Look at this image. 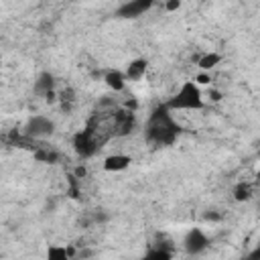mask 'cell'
<instances>
[{"instance_id": "1", "label": "cell", "mask_w": 260, "mask_h": 260, "mask_svg": "<svg viewBox=\"0 0 260 260\" xmlns=\"http://www.w3.org/2000/svg\"><path fill=\"white\" fill-rule=\"evenodd\" d=\"M179 126L177 122L173 120L171 116V110L165 106H158L150 118H148V124H146V138L152 142V144H158V146H169L175 142V138L179 136Z\"/></svg>"}, {"instance_id": "2", "label": "cell", "mask_w": 260, "mask_h": 260, "mask_svg": "<svg viewBox=\"0 0 260 260\" xmlns=\"http://www.w3.org/2000/svg\"><path fill=\"white\" fill-rule=\"evenodd\" d=\"M205 104H203V95H201V89L199 85L193 81H185L179 91L167 102V108L169 110H201Z\"/></svg>"}, {"instance_id": "3", "label": "cell", "mask_w": 260, "mask_h": 260, "mask_svg": "<svg viewBox=\"0 0 260 260\" xmlns=\"http://www.w3.org/2000/svg\"><path fill=\"white\" fill-rule=\"evenodd\" d=\"M24 136L26 138H32V140H45V138H51L55 134V122L49 118V116H30L24 124Z\"/></svg>"}, {"instance_id": "4", "label": "cell", "mask_w": 260, "mask_h": 260, "mask_svg": "<svg viewBox=\"0 0 260 260\" xmlns=\"http://www.w3.org/2000/svg\"><path fill=\"white\" fill-rule=\"evenodd\" d=\"M207 248H209V238L205 236L203 230L193 228V230H189V232L185 234V238H183V250H185L187 254L199 256V254H203Z\"/></svg>"}, {"instance_id": "5", "label": "cell", "mask_w": 260, "mask_h": 260, "mask_svg": "<svg viewBox=\"0 0 260 260\" xmlns=\"http://www.w3.org/2000/svg\"><path fill=\"white\" fill-rule=\"evenodd\" d=\"M73 146H75V152H77L81 158H87V156L95 154V150L100 148V142H98L93 130H91V128H85V130H81V132L75 134Z\"/></svg>"}, {"instance_id": "6", "label": "cell", "mask_w": 260, "mask_h": 260, "mask_svg": "<svg viewBox=\"0 0 260 260\" xmlns=\"http://www.w3.org/2000/svg\"><path fill=\"white\" fill-rule=\"evenodd\" d=\"M152 4H154V0H128V2H124V4L116 10V16H120V18H138V16L144 14Z\"/></svg>"}, {"instance_id": "7", "label": "cell", "mask_w": 260, "mask_h": 260, "mask_svg": "<svg viewBox=\"0 0 260 260\" xmlns=\"http://www.w3.org/2000/svg\"><path fill=\"white\" fill-rule=\"evenodd\" d=\"M146 67H148L146 59H142V57L132 59V61L126 65V69H124L126 79H128V81H140V79L146 75Z\"/></svg>"}, {"instance_id": "8", "label": "cell", "mask_w": 260, "mask_h": 260, "mask_svg": "<svg viewBox=\"0 0 260 260\" xmlns=\"http://www.w3.org/2000/svg\"><path fill=\"white\" fill-rule=\"evenodd\" d=\"M51 89H55V75H53V73H49V71L39 73V77L35 79L32 91H35L37 95H43V98H45Z\"/></svg>"}, {"instance_id": "9", "label": "cell", "mask_w": 260, "mask_h": 260, "mask_svg": "<svg viewBox=\"0 0 260 260\" xmlns=\"http://www.w3.org/2000/svg\"><path fill=\"white\" fill-rule=\"evenodd\" d=\"M126 73L124 71H118V69H110V71H106V75H104V83L112 89V91H124V87H126Z\"/></svg>"}, {"instance_id": "10", "label": "cell", "mask_w": 260, "mask_h": 260, "mask_svg": "<svg viewBox=\"0 0 260 260\" xmlns=\"http://www.w3.org/2000/svg\"><path fill=\"white\" fill-rule=\"evenodd\" d=\"M130 162H132V158H130L128 154H110V156H106V160H104V169L110 171V173H116V171L128 169Z\"/></svg>"}, {"instance_id": "11", "label": "cell", "mask_w": 260, "mask_h": 260, "mask_svg": "<svg viewBox=\"0 0 260 260\" xmlns=\"http://www.w3.org/2000/svg\"><path fill=\"white\" fill-rule=\"evenodd\" d=\"M195 61H197V67H199L201 71H211L213 67H217V65L221 63V55L215 53V51H209V53L199 55Z\"/></svg>"}, {"instance_id": "12", "label": "cell", "mask_w": 260, "mask_h": 260, "mask_svg": "<svg viewBox=\"0 0 260 260\" xmlns=\"http://www.w3.org/2000/svg\"><path fill=\"white\" fill-rule=\"evenodd\" d=\"M232 195H234V199H236L238 203L250 201V199H252V185H250V183H246V181H240V183H236V187H234Z\"/></svg>"}, {"instance_id": "13", "label": "cell", "mask_w": 260, "mask_h": 260, "mask_svg": "<svg viewBox=\"0 0 260 260\" xmlns=\"http://www.w3.org/2000/svg\"><path fill=\"white\" fill-rule=\"evenodd\" d=\"M32 156H35L39 162H47V165H53V162L59 160V152H55V150L49 148V146H41V148H37V150L32 152Z\"/></svg>"}, {"instance_id": "14", "label": "cell", "mask_w": 260, "mask_h": 260, "mask_svg": "<svg viewBox=\"0 0 260 260\" xmlns=\"http://www.w3.org/2000/svg\"><path fill=\"white\" fill-rule=\"evenodd\" d=\"M47 258L49 260H67L69 258V254H67V248L63 246H51L49 250H47Z\"/></svg>"}, {"instance_id": "15", "label": "cell", "mask_w": 260, "mask_h": 260, "mask_svg": "<svg viewBox=\"0 0 260 260\" xmlns=\"http://www.w3.org/2000/svg\"><path fill=\"white\" fill-rule=\"evenodd\" d=\"M146 256H148V258H171L173 252H171V250H162V248H158V250H150Z\"/></svg>"}, {"instance_id": "16", "label": "cell", "mask_w": 260, "mask_h": 260, "mask_svg": "<svg viewBox=\"0 0 260 260\" xmlns=\"http://www.w3.org/2000/svg\"><path fill=\"white\" fill-rule=\"evenodd\" d=\"M209 81H211V77L207 75V71H201V73L195 77V83H197V85H209Z\"/></svg>"}, {"instance_id": "17", "label": "cell", "mask_w": 260, "mask_h": 260, "mask_svg": "<svg viewBox=\"0 0 260 260\" xmlns=\"http://www.w3.org/2000/svg\"><path fill=\"white\" fill-rule=\"evenodd\" d=\"M181 8V0H167L165 2V10L167 12H175V10H179Z\"/></svg>"}, {"instance_id": "18", "label": "cell", "mask_w": 260, "mask_h": 260, "mask_svg": "<svg viewBox=\"0 0 260 260\" xmlns=\"http://www.w3.org/2000/svg\"><path fill=\"white\" fill-rule=\"evenodd\" d=\"M85 175H87V169H85L83 165H77V167L73 169V177H75V179H83Z\"/></svg>"}, {"instance_id": "19", "label": "cell", "mask_w": 260, "mask_h": 260, "mask_svg": "<svg viewBox=\"0 0 260 260\" xmlns=\"http://www.w3.org/2000/svg\"><path fill=\"white\" fill-rule=\"evenodd\" d=\"M221 98H223V95H221L219 89H215V87L209 89V100H211V102H221Z\"/></svg>"}, {"instance_id": "20", "label": "cell", "mask_w": 260, "mask_h": 260, "mask_svg": "<svg viewBox=\"0 0 260 260\" xmlns=\"http://www.w3.org/2000/svg\"><path fill=\"white\" fill-rule=\"evenodd\" d=\"M203 219H205V221H219V219H221V215H219V213H215V211H211V213H205V215H203Z\"/></svg>"}, {"instance_id": "21", "label": "cell", "mask_w": 260, "mask_h": 260, "mask_svg": "<svg viewBox=\"0 0 260 260\" xmlns=\"http://www.w3.org/2000/svg\"><path fill=\"white\" fill-rule=\"evenodd\" d=\"M114 104H116V102H114L112 98H108V95H104V98L98 102V106H100V108H104V106H114Z\"/></svg>"}, {"instance_id": "22", "label": "cell", "mask_w": 260, "mask_h": 260, "mask_svg": "<svg viewBox=\"0 0 260 260\" xmlns=\"http://www.w3.org/2000/svg\"><path fill=\"white\" fill-rule=\"evenodd\" d=\"M55 205H57V203H55V199L47 201V203H45V213H53V211H55Z\"/></svg>"}, {"instance_id": "23", "label": "cell", "mask_w": 260, "mask_h": 260, "mask_svg": "<svg viewBox=\"0 0 260 260\" xmlns=\"http://www.w3.org/2000/svg\"><path fill=\"white\" fill-rule=\"evenodd\" d=\"M93 256V250H79L77 252V258H91Z\"/></svg>"}, {"instance_id": "24", "label": "cell", "mask_w": 260, "mask_h": 260, "mask_svg": "<svg viewBox=\"0 0 260 260\" xmlns=\"http://www.w3.org/2000/svg\"><path fill=\"white\" fill-rule=\"evenodd\" d=\"M45 100H47V102H49V104H53V102H55V100H57V93H55V89H51V91H49V93H47V95H45Z\"/></svg>"}, {"instance_id": "25", "label": "cell", "mask_w": 260, "mask_h": 260, "mask_svg": "<svg viewBox=\"0 0 260 260\" xmlns=\"http://www.w3.org/2000/svg\"><path fill=\"white\" fill-rule=\"evenodd\" d=\"M67 248V254H69V258H77V250L73 248V246H65Z\"/></svg>"}, {"instance_id": "26", "label": "cell", "mask_w": 260, "mask_h": 260, "mask_svg": "<svg viewBox=\"0 0 260 260\" xmlns=\"http://www.w3.org/2000/svg\"><path fill=\"white\" fill-rule=\"evenodd\" d=\"M250 258H260V242H258V248H256V250L250 254Z\"/></svg>"}, {"instance_id": "27", "label": "cell", "mask_w": 260, "mask_h": 260, "mask_svg": "<svg viewBox=\"0 0 260 260\" xmlns=\"http://www.w3.org/2000/svg\"><path fill=\"white\" fill-rule=\"evenodd\" d=\"M256 179H258V181H260V171H258V173H256Z\"/></svg>"}]
</instances>
